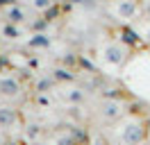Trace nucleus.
<instances>
[{"label":"nucleus","mask_w":150,"mask_h":145,"mask_svg":"<svg viewBox=\"0 0 150 145\" xmlns=\"http://www.w3.org/2000/svg\"><path fill=\"white\" fill-rule=\"evenodd\" d=\"M100 57H103L105 63H112V66H123L125 59H127V48L118 41H112V43H107L100 50Z\"/></svg>","instance_id":"obj_2"},{"label":"nucleus","mask_w":150,"mask_h":145,"mask_svg":"<svg viewBox=\"0 0 150 145\" xmlns=\"http://www.w3.org/2000/svg\"><path fill=\"white\" fill-rule=\"evenodd\" d=\"M7 18H9V23H23L25 20V11L21 7H9L7 9Z\"/></svg>","instance_id":"obj_4"},{"label":"nucleus","mask_w":150,"mask_h":145,"mask_svg":"<svg viewBox=\"0 0 150 145\" xmlns=\"http://www.w3.org/2000/svg\"><path fill=\"white\" fill-rule=\"evenodd\" d=\"M141 2L139 0H114L112 5V14L121 20H134L141 14Z\"/></svg>","instance_id":"obj_1"},{"label":"nucleus","mask_w":150,"mask_h":145,"mask_svg":"<svg viewBox=\"0 0 150 145\" xmlns=\"http://www.w3.org/2000/svg\"><path fill=\"white\" fill-rule=\"evenodd\" d=\"M32 5H34V9H39V11H48V9L55 5V0H32Z\"/></svg>","instance_id":"obj_5"},{"label":"nucleus","mask_w":150,"mask_h":145,"mask_svg":"<svg viewBox=\"0 0 150 145\" xmlns=\"http://www.w3.org/2000/svg\"><path fill=\"white\" fill-rule=\"evenodd\" d=\"M5 34L14 39V36H16V30H14V27H5Z\"/></svg>","instance_id":"obj_8"},{"label":"nucleus","mask_w":150,"mask_h":145,"mask_svg":"<svg viewBox=\"0 0 150 145\" xmlns=\"http://www.w3.org/2000/svg\"><path fill=\"white\" fill-rule=\"evenodd\" d=\"M141 7H143L146 14H150V0H141Z\"/></svg>","instance_id":"obj_7"},{"label":"nucleus","mask_w":150,"mask_h":145,"mask_svg":"<svg viewBox=\"0 0 150 145\" xmlns=\"http://www.w3.org/2000/svg\"><path fill=\"white\" fill-rule=\"evenodd\" d=\"M141 36H143V39H146V41L150 43V23H148L146 27H143V34H141Z\"/></svg>","instance_id":"obj_6"},{"label":"nucleus","mask_w":150,"mask_h":145,"mask_svg":"<svg viewBox=\"0 0 150 145\" xmlns=\"http://www.w3.org/2000/svg\"><path fill=\"white\" fill-rule=\"evenodd\" d=\"M21 91V84H18V80L16 77H11V75H7V77H0V93L2 95H16Z\"/></svg>","instance_id":"obj_3"}]
</instances>
